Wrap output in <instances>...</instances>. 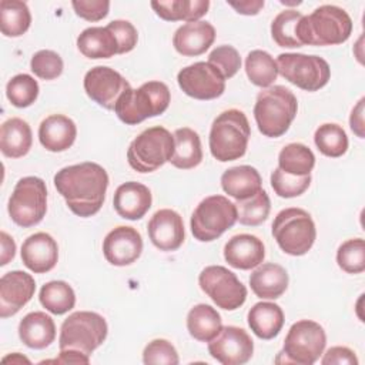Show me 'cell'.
<instances>
[{
    "instance_id": "obj_45",
    "label": "cell",
    "mask_w": 365,
    "mask_h": 365,
    "mask_svg": "<svg viewBox=\"0 0 365 365\" xmlns=\"http://www.w3.org/2000/svg\"><path fill=\"white\" fill-rule=\"evenodd\" d=\"M208 63L212 64L217 70H220L225 80L234 77L241 68L240 53L237 51V48L228 44L215 47L208 56Z\"/></svg>"
},
{
    "instance_id": "obj_50",
    "label": "cell",
    "mask_w": 365,
    "mask_h": 365,
    "mask_svg": "<svg viewBox=\"0 0 365 365\" xmlns=\"http://www.w3.org/2000/svg\"><path fill=\"white\" fill-rule=\"evenodd\" d=\"M364 101L365 98L362 97L356 106L352 108L351 111V117H349V125H351V130L359 137V138H364L365 137V133H364Z\"/></svg>"
},
{
    "instance_id": "obj_18",
    "label": "cell",
    "mask_w": 365,
    "mask_h": 365,
    "mask_svg": "<svg viewBox=\"0 0 365 365\" xmlns=\"http://www.w3.org/2000/svg\"><path fill=\"white\" fill-rule=\"evenodd\" d=\"M34 278L24 271H10L0 278V317L16 315L34 295Z\"/></svg>"
},
{
    "instance_id": "obj_20",
    "label": "cell",
    "mask_w": 365,
    "mask_h": 365,
    "mask_svg": "<svg viewBox=\"0 0 365 365\" xmlns=\"http://www.w3.org/2000/svg\"><path fill=\"white\" fill-rule=\"evenodd\" d=\"M58 259V245L47 232L27 237L21 245V261L34 274L51 271Z\"/></svg>"
},
{
    "instance_id": "obj_46",
    "label": "cell",
    "mask_w": 365,
    "mask_h": 365,
    "mask_svg": "<svg viewBox=\"0 0 365 365\" xmlns=\"http://www.w3.org/2000/svg\"><path fill=\"white\" fill-rule=\"evenodd\" d=\"M143 362L148 364H167L177 365L180 362L177 349L167 339H153L143 351Z\"/></svg>"
},
{
    "instance_id": "obj_32",
    "label": "cell",
    "mask_w": 365,
    "mask_h": 365,
    "mask_svg": "<svg viewBox=\"0 0 365 365\" xmlns=\"http://www.w3.org/2000/svg\"><path fill=\"white\" fill-rule=\"evenodd\" d=\"M222 328L221 315L208 304L194 305L187 315V329L200 342H210Z\"/></svg>"
},
{
    "instance_id": "obj_1",
    "label": "cell",
    "mask_w": 365,
    "mask_h": 365,
    "mask_svg": "<svg viewBox=\"0 0 365 365\" xmlns=\"http://www.w3.org/2000/svg\"><path fill=\"white\" fill-rule=\"evenodd\" d=\"M54 187L71 212L86 218L97 214L103 207L108 174L100 164L86 161L57 171Z\"/></svg>"
},
{
    "instance_id": "obj_53",
    "label": "cell",
    "mask_w": 365,
    "mask_h": 365,
    "mask_svg": "<svg viewBox=\"0 0 365 365\" xmlns=\"http://www.w3.org/2000/svg\"><path fill=\"white\" fill-rule=\"evenodd\" d=\"M53 362H58V364H88L90 356L80 352V351L61 349L60 356L57 359H54Z\"/></svg>"
},
{
    "instance_id": "obj_28",
    "label": "cell",
    "mask_w": 365,
    "mask_h": 365,
    "mask_svg": "<svg viewBox=\"0 0 365 365\" xmlns=\"http://www.w3.org/2000/svg\"><path fill=\"white\" fill-rule=\"evenodd\" d=\"M251 331L261 339L275 338L284 325V312L278 304L261 301L252 305L247 315Z\"/></svg>"
},
{
    "instance_id": "obj_21",
    "label": "cell",
    "mask_w": 365,
    "mask_h": 365,
    "mask_svg": "<svg viewBox=\"0 0 365 365\" xmlns=\"http://www.w3.org/2000/svg\"><path fill=\"white\" fill-rule=\"evenodd\" d=\"M153 202L151 191L137 181H127L117 187L113 198L115 212L125 220H140L150 210Z\"/></svg>"
},
{
    "instance_id": "obj_47",
    "label": "cell",
    "mask_w": 365,
    "mask_h": 365,
    "mask_svg": "<svg viewBox=\"0 0 365 365\" xmlns=\"http://www.w3.org/2000/svg\"><path fill=\"white\" fill-rule=\"evenodd\" d=\"M115 37L118 44V54L131 51L138 41L137 29L128 20H113L106 26Z\"/></svg>"
},
{
    "instance_id": "obj_37",
    "label": "cell",
    "mask_w": 365,
    "mask_h": 365,
    "mask_svg": "<svg viewBox=\"0 0 365 365\" xmlns=\"http://www.w3.org/2000/svg\"><path fill=\"white\" fill-rule=\"evenodd\" d=\"M40 304L54 315H63L74 308L76 294L66 281H50L38 294Z\"/></svg>"
},
{
    "instance_id": "obj_30",
    "label": "cell",
    "mask_w": 365,
    "mask_h": 365,
    "mask_svg": "<svg viewBox=\"0 0 365 365\" xmlns=\"http://www.w3.org/2000/svg\"><path fill=\"white\" fill-rule=\"evenodd\" d=\"M174 151L170 163L180 170H190L202 161L201 140L197 131L190 127L177 128L173 134Z\"/></svg>"
},
{
    "instance_id": "obj_29",
    "label": "cell",
    "mask_w": 365,
    "mask_h": 365,
    "mask_svg": "<svg viewBox=\"0 0 365 365\" xmlns=\"http://www.w3.org/2000/svg\"><path fill=\"white\" fill-rule=\"evenodd\" d=\"M33 144L31 128L27 121L19 117L9 118L0 128V150L9 158L26 155Z\"/></svg>"
},
{
    "instance_id": "obj_42",
    "label": "cell",
    "mask_w": 365,
    "mask_h": 365,
    "mask_svg": "<svg viewBox=\"0 0 365 365\" xmlns=\"http://www.w3.org/2000/svg\"><path fill=\"white\" fill-rule=\"evenodd\" d=\"M338 267L348 274L365 271V242L362 238H351L342 242L336 251Z\"/></svg>"
},
{
    "instance_id": "obj_48",
    "label": "cell",
    "mask_w": 365,
    "mask_h": 365,
    "mask_svg": "<svg viewBox=\"0 0 365 365\" xmlns=\"http://www.w3.org/2000/svg\"><path fill=\"white\" fill-rule=\"evenodd\" d=\"M71 6L76 14L87 21H100L110 10V1L107 0H74Z\"/></svg>"
},
{
    "instance_id": "obj_26",
    "label": "cell",
    "mask_w": 365,
    "mask_h": 365,
    "mask_svg": "<svg viewBox=\"0 0 365 365\" xmlns=\"http://www.w3.org/2000/svg\"><path fill=\"white\" fill-rule=\"evenodd\" d=\"M19 336L26 346L44 349L56 339V324L53 318L43 311L29 312L19 324Z\"/></svg>"
},
{
    "instance_id": "obj_52",
    "label": "cell",
    "mask_w": 365,
    "mask_h": 365,
    "mask_svg": "<svg viewBox=\"0 0 365 365\" xmlns=\"http://www.w3.org/2000/svg\"><path fill=\"white\" fill-rule=\"evenodd\" d=\"M1 237V257H0V265H7L16 255V242L14 240L4 231L0 234Z\"/></svg>"
},
{
    "instance_id": "obj_22",
    "label": "cell",
    "mask_w": 365,
    "mask_h": 365,
    "mask_svg": "<svg viewBox=\"0 0 365 365\" xmlns=\"http://www.w3.org/2000/svg\"><path fill=\"white\" fill-rule=\"evenodd\" d=\"M224 258L232 268L251 269L262 264L265 247L255 235L238 234L231 237L224 245Z\"/></svg>"
},
{
    "instance_id": "obj_8",
    "label": "cell",
    "mask_w": 365,
    "mask_h": 365,
    "mask_svg": "<svg viewBox=\"0 0 365 365\" xmlns=\"http://www.w3.org/2000/svg\"><path fill=\"white\" fill-rule=\"evenodd\" d=\"M106 319L93 311H77L70 314L61 324L58 348L74 349L91 355L107 338Z\"/></svg>"
},
{
    "instance_id": "obj_38",
    "label": "cell",
    "mask_w": 365,
    "mask_h": 365,
    "mask_svg": "<svg viewBox=\"0 0 365 365\" xmlns=\"http://www.w3.org/2000/svg\"><path fill=\"white\" fill-rule=\"evenodd\" d=\"M302 19V14L294 9L284 10L275 16L271 23V36L272 40L279 47H302V43L298 38V23Z\"/></svg>"
},
{
    "instance_id": "obj_15",
    "label": "cell",
    "mask_w": 365,
    "mask_h": 365,
    "mask_svg": "<svg viewBox=\"0 0 365 365\" xmlns=\"http://www.w3.org/2000/svg\"><path fill=\"white\" fill-rule=\"evenodd\" d=\"M210 355L222 365H242L254 352V342L240 327L227 325L208 342Z\"/></svg>"
},
{
    "instance_id": "obj_16",
    "label": "cell",
    "mask_w": 365,
    "mask_h": 365,
    "mask_svg": "<svg viewBox=\"0 0 365 365\" xmlns=\"http://www.w3.org/2000/svg\"><path fill=\"white\" fill-rule=\"evenodd\" d=\"M83 84L87 96L107 110H114L120 96L131 87L118 71L107 66H96L88 70Z\"/></svg>"
},
{
    "instance_id": "obj_2",
    "label": "cell",
    "mask_w": 365,
    "mask_h": 365,
    "mask_svg": "<svg viewBox=\"0 0 365 365\" xmlns=\"http://www.w3.org/2000/svg\"><path fill=\"white\" fill-rule=\"evenodd\" d=\"M298 38L308 46H335L345 43L352 33L349 14L334 4L317 7L298 23Z\"/></svg>"
},
{
    "instance_id": "obj_14",
    "label": "cell",
    "mask_w": 365,
    "mask_h": 365,
    "mask_svg": "<svg viewBox=\"0 0 365 365\" xmlns=\"http://www.w3.org/2000/svg\"><path fill=\"white\" fill-rule=\"evenodd\" d=\"M177 81L180 88L195 100H214L225 90L224 76L208 61H197L181 68Z\"/></svg>"
},
{
    "instance_id": "obj_35",
    "label": "cell",
    "mask_w": 365,
    "mask_h": 365,
    "mask_svg": "<svg viewBox=\"0 0 365 365\" xmlns=\"http://www.w3.org/2000/svg\"><path fill=\"white\" fill-rule=\"evenodd\" d=\"M314 165V153L301 143H289L278 154V168L291 175H309Z\"/></svg>"
},
{
    "instance_id": "obj_19",
    "label": "cell",
    "mask_w": 365,
    "mask_h": 365,
    "mask_svg": "<svg viewBox=\"0 0 365 365\" xmlns=\"http://www.w3.org/2000/svg\"><path fill=\"white\" fill-rule=\"evenodd\" d=\"M147 230L151 242L161 251H175L184 242V222L174 210L163 208L154 212Z\"/></svg>"
},
{
    "instance_id": "obj_33",
    "label": "cell",
    "mask_w": 365,
    "mask_h": 365,
    "mask_svg": "<svg viewBox=\"0 0 365 365\" xmlns=\"http://www.w3.org/2000/svg\"><path fill=\"white\" fill-rule=\"evenodd\" d=\"M155 14L167 21H198L210 9L208 0L151 1Z\"/></svg>"
},
{
    "instance_id": "obj_54",
    "label": "cell",
    "mask_w": 365,
    "mask_h": 365,
    "mask_svg": "<svg viewBox=\"0 0 365 365\" xmlns=\"http://www.w3.org/2000/svg\"><path fill=\"white\" fill-rule=\"evenodd\" d=\"M1 361H3V362H9V361H10L11 364H23V362L30 364V361H29L26 356L20 355L19 352H14L13 355H7V356H4Z\"/></svg>"
},
{
    "instance_id": "obj_17",
    "label": "cell",
    "mask_w": 365,
    "mask_h": 365,
    "mask_svg": "<svg viewBox=\"0 0 365 365\" xmlns=\"http://www.w3.org/2000/svg\"><path fill=\"white\" fill-rule=\"evenodd\" d=\"M141 252L143 238L134 227L118 225L103 241L104 258L115 267H125L135 262Z\"/></svg>"
},
{
    "instance_id": "obj_39",
    "label": "cell",
    "mask_w": 365,
    "mask_h": 365,
    "mask_svg": "<svg viewBox=\"0 0 365 365\" xmlns=\"http://www.w3.org/2000/svg\"><path fill=\"white\" fill-rule=\"evenodd\" d=\"M314 141L319 153L327 157L338 158L348 150V137L345 130L335 123H325L315 130Z\"/></svg>"
},
{
    "instance_id": "obj_24",
    "label": "cell",
    "mask_w": 365,
    "mask_h": 365,
    "mask_svg": "<svg viewBox=\"0 0 365 365\" xmlns=\"http://www.w3.org/2000/svg\"><path fill=\"white\" fill-rule=\"evenodd\" d=\"M76 137V123L64 114H51L40 123L38 140L41 145L51 153L68 150L74 144Z\"/></svg>"
},
{
    "instance_id": "obj_12",
    "label": "cell",
    "mask_w": 365,
    "mask_h": 365,
    "mask_svg": "<svg viewBox=\"0 0 365 365\" xmlns=\"http://www.w3.org/2000/svg\"><path fill=\"white\" fill-rule=\"evenodd\" d=\"M277 67L278 74L305 91L322 88L331 77L329 64L319 56L281 53L277 57Z\"/></svg>"
},
{
    "instance_id": "obj_55",
    "label": "cell",
    "mask_w": 365,
    "mask_h": 365,
    "mask_svg": "<svg viewBox=\"0 0 365 365\" xmlns=\"http://www.w3.org/2000/svg\"><path fill=\"white\" fill-rule=\"evenodd\" d=\"M281 3H282V4H299L301 1H285V0H282Z\"/></svg>"
},
{
    "instance_id": "obj_7",
    "label": "cell",
    "mask_w": 365,
    "mask_h": 365,
    "mask_svg": "<svg viewBox=\"0 0 365 365\" xmlns=\"http://www.w3.org/2000/svg\"><path fill=\"white\" fill-rule=\"evenodd\" d=\"M325 345L327 335L318 322L311 319L297 321L291 325L275 362L312 365L324 354Z\"/></svg>"
},
{
    "instance_id": "obj_27",
    "label": "cell",
    "mask_w": 365,
    "mask_h": 365,
    "mask_svg": "<svg viewBox=\"0 0 365 365\" xmlns=\"http://www.w3.org/2000/svg\"><path fill=\"white\" fill-rule=\"evenodd\" d=\"M261 185V175L258 170L251 165L231 167L221 175L222 190L235 200H245L252 197L262 188Z\"/></svg>"
},
{
    "instance_id": "obj_36",
    "label": "cell",
    "mask_w": 365,
    "mask_h": 365,
    "mask_svg": "<svg viewBox=\"0 0 365 365\" xmlns=\"http://www.w3.org/2000/svg\"><path fill=\"white\" fill-rule=\"evenodd\" d=\"M245 73L252 84L268 88L278 77L277 61L264 50H252L245 57Z\"/></svg>"
},
{
    "instance_id": "obj_11",
    "label": "cell",
    "mask_w": 365,
    "mask_h": 365,
    "mask_svg": "<svg viewBox=\"0 0 365 365\" xmlns=\"http://www.w3.org/2000/svg\"><path fill=\"white\" fill-rule=\"evenodd\" d=\"M7 211L19 227L30 228L37 225L47 211V187L38 177L20 178L9 198Z\"/></svg>"
},
{
    "instance_id": "obj_3",
    "label": "cell",
    "mask_w": 365,
    "mask_h": 365,
    "mask_svg": "<svg viewBox=\"0 0 365 365\" xmlns=\"http://www.w3.org/2000/svg\"><path fill=\"white\" fill-rule=\"evenodd\" d=\"M298 101L294 93L284 86H271L258 93L254 117L259 133L277 138L285 134L294 121Z\"/></svg>"
},
{
    "instance_id": "obj_34",
    "label": "cell",
    "mask_w": 365,
    "mask_h": 365,
    "mask_svg": "<svg viewBox=\"0 0 365 365\" xmlns=\"http://www.w3.org/2000/svg\"><path fill=\"white\" fill-rule=\"evenodd\" d=\"M31 24V14L27 3L21 0L0 1V29L6 37L23 36Z\"/></svg>"
},
{
    "instance_id": "obj_40",
    "label": "cell",
    "mask_w": 365,
    "mask_h": 365,
    "mask_svg": "<svg viewBox=\"0 0 365 365\" xmlns=\"http://www.w3.org/2000/svg\"><path fill=\"white\" fill-rule=\"evenodd\" d=\"M237 221L242 225L257 227L262 224L271 210V201L265 190H259L257 194H254L250 198L245 200H237Z\"/></svg>"
},
{
    "instance_id": "obj_44",
    "label": "cell",
    "mask_w": 365,
    "mask_h": 365,
    "mask_svg": "<svg viewBox=\"0 0 365 365\" xmlns=\"http://www.w3.org/2000/svg\"><path fill=\"white\" fill-rule=\"evenodd\" d=\"M31 71L41 80L57 78L64 68L63 58L53 50H40L30 60Z\"/></svg>"
},
{
    "instance_id": "obj_31",
    "label": "cell",
    "mask_w": 365,
    "mask_h": 365,
    "mask_svg": "<svg viewBox=\"0 0 365 365\" xmlns=\"http://www.w3.org/2000/svg\"><path fill=\"white\" fill-rule=\"evenodd\" d=\"M80 53L88 58H110L118 54V44L107 27H88L77 37Z\"/></svg>"
},
{
    "instance_id": "obj_51",
    "label": "cell",
    "mask_w": 365,
    "mask_h": 365,
    "mask_svg": "<svg viewBox=\"0 0 365 365\" xmlns=\"http://www.w3.org/2000/svg\"><path fill=\"white\" fill-rule=\"evenodd\" d=\"M237 13L245 16H255L264 7V0H244V1H228Z\"/></svg>"
},
{
    "instance_id": "obj_10",
    "label": "cell",
    "mask_w": 365,
    "mask_h": 365,
    "mask_svg": "<svg viewBox=\"0 0 365 365\" xmlns=\"http://www.w3.org/2000/svg\"><path fill=\"white\" fill-rule=\"evenodd\" d=\"M237 222V207L224 195H210L194 210L190 221L195 240L210 242L221 237Z\"/></svg>"
},
{
    "instance_id": "obj_13",
    "label": "cell",
    "mask_w": 365,
    "mask_h": 365,
    "mask_svg": "<svg viewBox=\"0 0 365 365\" xmlns=\"http://www.w3.org/2000/svg\"><path fill=\"white\" fill-rule=\"evenodd\" d=\"M200 288L225 311L238 309L247 299V288L237 275L222 265L205 267L198 275Z\"/></svg>"
},
{
    "instance_id": "obj_5",
    "label": "cell",
    "mask_w": 365,
    "mask_h": 365,
    "mask_svg": "<svg viewBox=\"0 0 365 365\" xmlns=\"http://www.w3.org/2000/svg\"><path fill=\"white\" fill-rule=\"evenodd\" d=\"M170 100L171 94L165 83L147 81L138 88L128 87L120 96L114 111L124 124L135 125L163 114L168 108Z\"/></svg>"
},
{
    "instance_id": "obj_23",
    "label": "cell",
    "mask_w": 365,
    "mask_h": 365,
    "mask_svg": "<svg viewBox=\"0 0 365 365\" xmlns=\"http://www.w3.org/2000/svg\"><path fill=\"white\" fill-rule=\"evenodd\" d=\"M215 40V29L208 21H191L180 26L173 37L174 48L187 57L205 53Z\"/></svg>"
},
{
    "instance_id": "obj_25",
    "label": "cell",
    "mask_w": 365,
    "mask_h": 365,
    "mask_svg": "<svg viewBox=\"0 0 365 365\" xmlns=\"http://www.w3.org/2000/svg\"><path fill=\"white\" fill-rule=\"evenodd\" d=\"M288 272L284 267L274 262L259 264L250 275L252 292L261 299H277L288 288Z\"/></svg>"
},
{
    "instance_id": "obj_4",
    "label": "cell",
    "mask_w": 365,
    "mask_h": 365,
    "mask_svg": "<svg viewBox=\"0 0 365 365\" xmlns=\"http://www.w3.org/2000/svg\"><path fill=\"white\" fill-rule=\"evenodd\" d=\"M251 128L247 115L237 108L222 111L211 124L210 151L221 163L241 158L248 145Z\"/></svg>"
},
{
    "instance_id": "obj_43",
    "label": "cell",
    "mask_w": 365,
    "mask_h": 365,
    "mask_svg": "<svg viewBox=\"0 0 365 365\" xmlns=\"http://www.w3.org/2000/svg\"><path fill=\"white\" fill-rule=\"evenodd\" d=\"M311 184L309 175H291L284 173L281 168H275L271 174V187L278 197L282 198H294L307 191Z\"/></svg>"
},
{
    "instance_id": "obj_41",
    "label": "cell",
    "mask_w": 365,
    "mask_h": 365,
    "mask_svg": "<svg viewBox=\"0 0 365 365\" xmlns=\"http://www.w3.org/2000/svg\"><path fill=\"white\" fill-rule=\"evenodd\" d=\"M6 96L14 107H29L38 97V83L30 74H17L9 80Z\"/></svg>"
},
{
    "instance_id": "obj_9",
    "label": "cell",
    "mask_w": 365,
    "mask_h": 365,
    "mask_svg": "<svg viewBox=\"0 0 365 365\" xmlns=\"http://www.w3.org/2000/svg\"><path fill=\"white\" fill-rule=\"evenodd\" d=\"M174 151L173 134L161 127H150L140 133L127 150L130 167L138 173H153L170 161Z\"/></svg>"
},
{
    "instance_id": "obj_49",
    "label": "cell",
    "mask_w": 365,
    "mask_h": 365,
    "mask_svg": "<svg viewBox=\"0 0 365 365\" xmlns=\"http://www.w3.org/2000/svg\"><path fill=\"white\" fill-rule=\"evenodd\" d=\"M322 365H356L358 364V358L355 355V352L346 346H332L329 348L322 359H321Z\"/></svg>"
},
{
    "instance_id": "obj_6",
    "label": "cell",
    "mask_w": 365,
    "mask_h": 365,
    "mask_svg": "<svg viewBox=\"0 0 365 365\" xmlns=\"http://www.w3.org/2000/svg\"><path fill=\"white\" fill-rule=\"evenodd\" d=\"M272 237L285 254L301 257L312 248L317 230L308 211L291 207L279 211L274 218Z\"/></svg>"
}]
</instances>
